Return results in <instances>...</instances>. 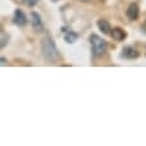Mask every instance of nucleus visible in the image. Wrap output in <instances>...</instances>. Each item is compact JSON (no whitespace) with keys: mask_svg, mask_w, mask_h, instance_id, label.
Returning a JSON list of instances; mask_svg holds the SVG:
<instances>
[{"mask_svg":"<svg viewBox=\"0 0 146 146\" xmlns=\"http://www.w3.org/2000/svg\"><path fill=\"white\" fill-rule=\"evenodd\" d=\"M13 22L18 26H24L27 23V16L24 15V12L22 9H16L15 11V13H13Z\"/></svg>","mask_w":146,"mask_h":146,"instance_id":"6","label":"nucleus"},{"mask_svg":"<svg viewBox=\"0 0 146 146\" xmlns=\"http://www.w3.org/2000/svg\"><path fill=\"white\" fill-rule=\"evenodd\" d=\"M42 54H43L44 59L50 60V62H56L59 59V51L55 46V42L50 35L42 40Z\"/></svg>","mask_w":146,"mask_h":146,"instance_id":"1","label":"nucleus"},{"mask_svg":"<svg viewBox=\"0 0 146 146\" xmlns=\"http://www.w3.org/2000/svg\"><path fill=\"white\" fill-rule=\"evenodd\" d=\"M90 44H91V48H93V54L95 55V56H101V55H103L105 54V51H106V42L102 39L101 36L95 35V34H93V35L90 36Z\"/></svg>","mask_w":146,"mask_h":146,"instance_id":"2","label":"nucleus"},{"mask_svg":"<svg viewBox=\"0 0 146 146\" xmlns=\"http://www.w3.org/2000/svg\"><path fill=\"white\" fill-rule=\"evenodd\" d=\"M126 15L130 20H137L138 16H139V7H138L137 3H131L129 5L127 9H126Z\"/></svg>","mask_w":146,"mask_h":146,"instance_id":"4","label":"nucleus"},{"mask_svg":"<svg viewBox=\"0 0 146 146\" xmlns=\"http://www.w3.org/2000/svg\"><path fill=\"white\" fill-rule=\"evenodd\" d=\"M110 35L113 36V39L117 40V42H122V40L126 38V32H125L122 28L117 27V28H113V30H111Z\"/></svg>","mask_w":146,"mask_h":146,"instance_id":"7","label":"nucleus"},{"mask_svg":"<svg viewBox=\"0 0 146 146\" xmlns=\"http://www.w3.org/2000/svg\"><path fill=\"white\" fill-rule=\"evenodd\" d=\"M78 38H79V35L72 31H68L64 34V42H67V43H74L78 40Z\"/></svg>","mask_w":146,"mask_h":146,"instance_id":"9","label":"nucleus"},{"mask_svg":"<svg viewBox=\"0 0 146 146\" xmlns=\"http://www.w3.org/2000/svg\"><path fill=\"white\" fill-rule=\"evenodd\" d=\"M80 1H83V3H87V1H90V0H80Z\"/></svg>","mask_w":146,"mask_h":146,"instance_id":"13","label":"nucleus"},{"mask_svg":"<svg viewBox=\"0 0 146 146\" xmlns=\"http://www.w3.org/2000/svg\"><path fill=\"white\" fill-rule=\"evenodd\" d=\"M31 24H32V28H34L36 32H42L43 30H44L42 18H40V15L38 12H32L31 13Z\"/></svg>","mask_w":146,"mask_h":146,"instance_id":"3","label":"nucleus"},{"mask_svg":"<svg viewBox=\"0 0 146 146\" xmlns=\"http://www.w3.org/2000/svg\"><path fill=\"white\" fill-rule=\"evenodd\" d=\"M19 1L23 3V4L28 5V7H34V5L38 4V1H39V0H19Z\"/></svg>","mask_w":146,"mask_h":146,"instance_id":"10","label":"nucleus"},{"mask_svg":"<svg viewBox=\"0 0 146 146\" xmlns=\"http://www.w3.org/2000/svg\"><path fill=\"white\" fill-rule=\"evenodd\" d=\"M7 46V39H0V50Z\"/></svg>","mask_w":146,"mask_h":146,"instance_id":"11","label":"nucleus"},{"mask_svg":"<svg viewBox=\"0 0 146 146\" xmlns=\"http://www.w3.org/2000/svg\"><path fill=\"white\" fill-rule=\"evenodd\" d=\"M5 64H7V60L4 58H0V66H5Z\"/></svg>","mask_w":146,"mask_h":146,"instance_id":"12","label":"nucleus"},{"mask_svg":"<svg viewBox=\"0 0 146 146\" xmlns=\"http://www.w3.org/2000/svg\"><path fill=\"white\" fill-rule=\"evenodd\" d=\"M121 56L125 58V59H137V58L139 56V52H138L135 48H133V47L127 46V47H123Z\"/></svg>","mask_w":146,"mask_h":146,"instance_id":"5","label":"nucleus"},{"mask_svg":"<svg viewBox=\"0 0 146 146\" xmlns=\"http://www.w3.org/2000/svg\"><path fill=\"white\" fill-rule=\"evenodd\" d=\"M97 26L98 28L101 30L105 35H110V32H111V26L109 24V22H106V20H98L97 22Z\"/></svg>","mask_w":146,"mask_h":146,"instance_id":"8","label":"nucleus"}]
</instances>
